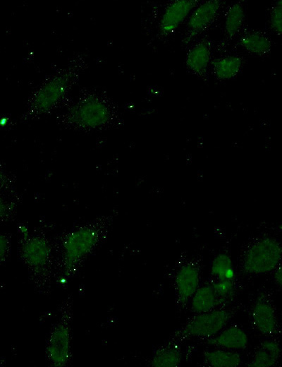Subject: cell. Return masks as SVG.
I'll use <instances>...</instances> for the list:
<instances>
[{"label":"cell","instance_id":"1","mask_svg":"<svg viewBox=\"0 0 282 367\" xmlns=\"http://www.w3.org/2000/svg\"><path fill=\"white\" fill-rule=\"evenodd\" d=\"M107 234V222L99 219L78 226L63 237L60 246V282H67Z\"/></svg>","mask_w":282,"mask_h":367},{"label":"cell","instance_id":"2","mask_svg":"<svg viewBox=\"0 0 282 367\" xmlns=\"http://www.w3.org/2000/svg\"><path fill=\"white\" fill-rule=\"evenodd\" d=\"M114 112L110 103L97 95H85L76 100L61 117L64 126L80 131L105 128L113 121Z\"/></svg>","mask_w":282,"mask_h":367},{"label":"cell","instance_id":"3","mask_svg":"<svg viewBox=\"0 0 282 367\" xmlns=\"http://www.w3.org/2000/svg\"><path fill=\"white\" fill-rule=\"evenodd\" d=\"M74 78L75 74L70 70L61 71L49 77L32 94L26 117L36 119L56 109L66 97Z\"/></svg>","mask_w":282,"mask_h":367},{"label":"cell","instance_id":"4","mask_svg":"<svg viewBox=\"0 0 282 367\" xmlns=\"http://www.w3.org/2000/svg\"><path fill=\"white\" fill-rule=\"evenodd\" d=\"M19 254L27 270L35 277L49 274L53 260V248L42 234H31L26 227L20 228Z\"/></svg>","mask_w":282,"mask_h":367},{"label":"cell","instance_id":"5","mask_svg":"<svg viewBox=\"0 0 282 367\" xmlns=\"http://www.w3.org/2000/svg\"><path fill=\"white\" fill-rule=\"evenodd\" d=\"M73 332L71 312L64 311L53 325L46 342L45 357L53 367H65L71 360Z\"/></svg>","mask_w":282,"mask_h":367},{"label":"cell","instance_id":"6","mask_svg":"<svg viewBox=\"0 0 282 367\" xmlns=\"http://www.w3.org/2000/svg\"><path fill=\"white\" fill-rule=\"evenodd\" d=\"M281 244L274 238L262 237L257 240L243 255V272L259 275L273 272L281 265Z\"/></svg>","mask_w":282,"mask_h":367},{"label":"cell","instance_id":"7","mask_svg":"<svg viewBox=\"0 0 282 367\" xmlns=\"http://www.w3.org/2000/svg\"><path fill=\"white\" fill-rule=\"evenodd\" d=\"M233 313L223 307L212 311L197 313L175 334V338L185 339L188 338L208 339L215 336L229 323Z\"/></svg>","mask_w":282,"mask_h":367},{"label":"cell","instance_id":"8","mask_svg":"<svg viewBox=\"0 0 282 367\" xmlns=\"http://www.w3.org/2000/svg\"><path fill=\"white\" fill-rule=\"evenodd\" d=\"M221 4L219 0H210L197 5L187 22L185 42H188L204 32L214 22Z\"/></svg>","mask_w":282,"mask_h":367},{"label":"cell","instance_id":"9","mask_svg":"<svg viewBox=\"0 0 282 367\" xmlns=\"http://www.w3.org/2000/svg\"><path fill=\"white\" fill-rule=\"evenodd\" d=\"M198 4L195 0H176L164 9L159 23L161 35L168 36L175 32Z\"/></svg>","mask_w":282,"mask_h":367},{"label":"cell","instance_id":"10","mask_svg":"<svg viewBox=\"0 0 282 367\" xmlns=\"http://www.w3.org/2000/svg\"><path fill=\"white\" fill-rule=\"evenodd\" d=\"M251 320L255 329L261 335L271 337L276 333V309L264 295H260L255 301L251 310Z\"/></svg>","mask_w":282,"mask_h":367},{"label":"cell","instance_id":"11","mask_svg":"<svg viewBox=\"0 0 282 367\" xmlns=\"http://www.w3.org/2000/svg\"><path fill=\"white\" fill-rule=\"evenodd\" d=\"M200 270L197 264L190 262L183 265L175 276V288L178 303L186 305L200 286Z\"/></svg>","mask_w":282,"mask_h":367},{"label":"cell","instance_id":"12","mask_svg":"<svg viewBox=\"0 0 282 367\" xmlns=\"http://www.w3.org/2000/svg\"><path fill=\"white\" fill-rule=\"evenodd\" d=\"M204 342L216 348L238 351L247 348L249 338L243 328L234 324L223 328L215 336L204 339Z\"/></svg>","mask_w":282,"mask_h":367},{"label":"cell","instance_id":"13","mask_svg":"<svg viewBox=\"0 0 282 367\" xmlns=\"http://www.w3.org/2000/svg\"><path fill=\"white\" fill-rule=\"evenodd\" d=\"M212 45L208 40H202L188 52L185 64L195 75L202 77L207 72L211 63Z\"/></svg>","mask_w":282,"mask_h":367},{"label":"cell","instance_id":"14","mask_svg":"<svg viewBox=\"0 0 282 367\" xmlns=\"http://www.w3.org/2000/svg\"><path fill=\"white\" fill-rule=\"evenodd\" d=\"M281 349L278 342L272 339L263 341L255 350L247 363L252 367H271L276 366L281 357Z\"/></svg>","mask_w":282,"mask_h":367},{"label":"cell","instance_id":"15","mask_svg":"<svg viewBox=\"0 0 282 367\" xmlns=\"http://www.w3.org/2000/svg\"><path fill=\"white\" fill-rule=\"evenodd\" d=\"M239 44L248 53L256 56H264L271 49V40L260 30L245 32L239 40Z\"/></svg>","mask_w":282,"mask_h":367},{"label":"cell","instance_id":"16","mask_svg":"<svg viewBox=\"0 0 282 367\" xmlns=\"http://www.w3.org/2000/svg\"><path fill=\"white\" fill-rule=\"evenodd\" d=\"M191 311L201 313L219 308V303L211 284L199 286L190 299Z\"/></svg>","mask_w":282,"mask_h":367},{"label":"cell","instance_id":"17","mask_svg":"<svg viewBox=\"0 0 282 367\" xmlns=\"http://www.w3.org/2000/svg\"><path fill=\"white\" fill-rule=\"evenodd\" d=\"M243 60L237 55H228L215 59L211 64L214 74L221 80H231L241 71Z\"/></svg>","mask_w":282,"mask_h":367},{"label":"cell","instance_id":"18","mask_svg":"<svg viewBox=\"0 0 282 367\" xmlns=\"http://www.w3.org/2000/svg\"><path fill=\"white\" fill-rule=\"evenodd\" d=\"M204 362L212 367H237L242 362V357L237 351L216 348L205 351Z\"/></svg>","mask_w":282,"mask_h":367},{"label":"cell","instance_id":"19","mask_svg":"<svg viewBox=\"0 0 282 367\" xmlns=\"http://www.w3.org/2000/svg\"><path fill=\"white\" fill-rule=\"evenodd\" d=\"M182 361V352L176 344H166L154 353L150 364L153 367H177Z\"/></svg>","mask_w":282,"mask_h":367},{"label":"cell","instance_id":"20","mask_svg":"<svg viewBox=\"0 0 282 367\" xmlns=\"http://www.w3.org/2000/svg\"><path fill=\"white\" fill-rule=\"evenodd\" d=\"M245 9L243 6L238 2L230 6L224 16V32L226 37L233 40L241 30L245 21Z\"/></svg>","mask_w":282,"mask_h":367},{"label":"cell","instance_id":"21","mask_svg":"<svg viewBox=\"0 0 282 367\" xmlns=\"http://www.w3.org/2000/svg\"><path fill=\"white\" fill-rule=\"evenodd\" d=\"M210 268V273L216 280L235 281L236 275L233 260L228 253H218L212 261Z\"/></svg>","mask_w":282,"mask_h":367},{"label":"cell","instance_id":"22","mask_svg":"<svg viewBox=\"0 0 282 367\" xmlns=\"http://www.w3.org/2000/svg\"><path fill=\"white\" fill-rule=\"evenodd\" d=\"M220 307L231 302L235 296V281L214 280L211 283Z\"/></svg>","mask_w":282,"mask_h":367},{"label":"cell","instance_id":"23","mask_svg":"<svg viewBox=\"0 0 282 367\" xmlns=\"http://www.w3.org/2000/svg\"><path fill=\"white\" fill-rule=\"evenodd\" d=\"M269 25L272 31L280 36L282 32V1L278 0L272 6L269 14Z\"/></svg>","mask_w":282,"mask_h":367},{"label":"cell","instance_id":"24","mask_svg":"<svg viewBox=\"0 0 282 367\" xmlns=\"http://www.w3.org/2000/svg\"><path fill=\"white\" fill-rule=\"evenodd\" d=\"M11 237L6 233H0V267L8 258L11 251Z\"/></svg>","mask_w":282,"mask_h":367},{"label":"cell","instance_id":"25","mask_svg":"<svg viewBox=\"0 0 282 367\" xmlns=\"http://www.w3.org/2000/svg\"><path fill=\"white\" fill-rule=\"evenodd\" d=\"M0 187L7 191H11L13 188V183L6 172V171L0 166Z\"/></svg>","mask_w":282,"mask_h":367},{"label":"cell","instance_id":"26","mask_svg":"<svg viewBox=\"0 0 282 367\" xmlns=\"http://www.w3.org/2000/svg\"><path fill=\"white\" fill-rule=\"evenodd\" d=\"M11 206L6 198L0 193V219L5 218L11 212Z\"/></svg>","mask_w":282,"mask_h":367},{"label":"cell","instance_id":"27","mask_svg":"<svg viewBox=\"0 0 282 367\" xmlns=\"http://www.w3.org/2000/svg\"><path fill=\"white\" fill-rule=\"evenodd\" d=\"M273 279L275 284L279 287L282 285L281 267L279 265L274 271Z\"/></svg>","mask_w":282,"mask_h":367}]
</instances>
